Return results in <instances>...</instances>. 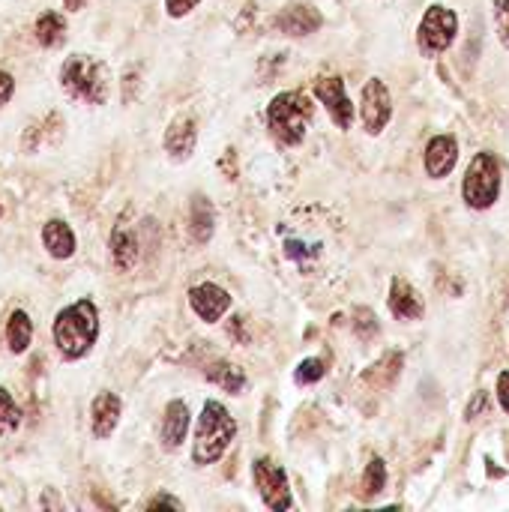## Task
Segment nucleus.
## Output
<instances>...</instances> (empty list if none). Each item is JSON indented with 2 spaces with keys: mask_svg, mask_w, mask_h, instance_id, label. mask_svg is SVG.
<instances>
[{
  "mask_svg": "<svg viewBox=\"0 0 509 512\" xmlns=\"http://www.w3.org/2000/svg\"><path fill=\"white\" fill-rule=\"evenodd\" d=\"M501 195V165L492 153H477L465 171L462 198L471 210H489Z\"/></svg>",
  "mask_w": 509,
  "mask_h": 512,
  "instance_id": "nucleus-5",
  "label": "nucleus"
},
{
  "mask_svg": "<svg viewBox=\"0 0 509 512\" xmlns=\"http://www.w3.org/2000/svg\"><path fill=\"white\" fill-rule=\"evenodd\" d=\"M60 87L87 105H105L111 93V72L99 57L90 54H72L66 57L60 69Z\"/></svg>",
  "mask_w": 509,
  "mask_h": 512,
  "instance_id": "nucleus-3",
  "label": "nucleus"
},
{
  "mask_svg": "<svg viewBox=\"0 0 509 512\" xmlns=\"http://www.w3.org/2000/svg\"><path fill=\"white\" fill-rule=\"evenodd\" d=\"M216 231V210L204 195L192 198V237L195 243H207Z\"/></svg>",
  "mask_w": 509,
  "mask_h": 512,
  "instance_id": "nucleus-21",
  "label": "nucleus"
},
{
  "mask_svg": "<svg viewBox=\"0 0 509 512\" xmlns=\"http://www.w3.org/2000/svg\"><path fill=\"white\" fill-rule=\"evenodd\" d=\"M36 42L45 48H57L66 39V18L60 12H42L36 21Z\"/></svg>",
  "mask_w": 509,
  "mask_h": 512,
  "instance_id": "nucleus-22",
  "label": "nucleus"
},
{
  "mask_svg": "<svg viewBox=\"0 0 509 512\" xmlns=\"http://www.w3.org/2000/svg\"><path fill=\"white\" fill-rule=\"evenodd\" d=\"M387 486V465L381 456H372L369 468H366V477H363V489H366V498H375L381 495Z\"/></svg>",
  "mask_w": 509,
  "mask_h": 512,
  "instance_id": "nucleus-23",
  "label": "nucleus"
},
{
  "mask_svg": "<svg viewBox=\"0 0 509 512\" xmlns=\"http://www.w3.org/2000/svg\"><path fill=\"white\" fill-rule=\"evenodd\" d=\"M456 162H459V141L453 135H438V138L429 141V147H426V171H429V177H435V180L447 177L456 168Z\"/></svg>",
  "mask_w": 509,
  "mask_h": 512,
  "instance_id": "nucleus-13",
  "label": "nucleus"
},
{
  "mask_svg": "<svg viewBox=\"0 0 509 512\" xmlns=\"http://www.w3.org/2000/svg\"><path fill=\"white\" fill-rule=\"evenodd\" d=\"M456 33H459V15L453 9L435 3V6L426 9V15L420 21V30H417L420 51L426 57H438L456 42Z\"/></svg>",
  "mask_w": 509,
  "mask_h": 512,
  "instance_id": "nucleus-6",
  "label": "nucleus"
},
{
  "mask_svg": "<svg viewBox=\"0 0 509 512\" xmlns=\"http://www.w3.org/2000/svg\"><path fill=\"white\" fill-rule=\"evenodd\" d=\"M138 255H141L138 252V237H135L132 225H126V219L120 216L117 225H114V231H111V258H114V267L120 273H126V270L135 267Z\"/></svg>",
  "mask_w": 509,
  "mask_h": 512,
  "instance_id": "nucleus-16",
  "label": "nucleus"
},
{
  "mask_svg": "<svg viewBox=\"0 0 509 512\" xmlns=\"http://www.w3.org/2000/svg\"><path fill=\"white\" fill-rule=\"evenodd\" d=\"M54 345L63 360H81L90 354V348L99 339V312L93 300H78L57 312L51 327Z\"/></svg>",
  "mask_w": 509,
  "mask_h": 512,
  "instance_id": "nucleus-1",
  "label": "nucleus"
},
{
  "mask_svg": "<svg viewBox=\"0 0 509 512\" xmlns=\"http://www.w3.org/2000/svg\"><path fill=\"white\" fill-rule=\"evenodd\" d=\"M159 507H168V510H183V504H180L177 498H171V495H156V498H150V501H147V510H159Z\"/></svg>",
  "mask_w": 509,
  "mask_h": 512,
  "instance_id": "nucleus-29",
  "label": "nucleus"
},
{
  "mask_svg": "<svg viewBox=\"0 0 509 512\" xmlns=\"http://www.w3.org/2000/svg\"><path fill=\"white\" fill-rule=\"evenodd\" d=\"M198 3H201V0H165V9H168L171 18H183V15H189Z\"/></svg>",
  "mask_w": 509,
  "mask_h": 512,
  "instance_id": "nucleus-28",
  "label": "nucleus"
},
{
  "mask_svg": "<svg viewBox=\"0 0 509 512\" xmlns=\"http://www.w3.org/2000/svg\"><path fill=\"white\" fill-rule=\"evenodd\" d=\"M189 306L204 324H216L231 309V294L225 288L213 285V282H204V285H195L189 291Z\"/></svg>",
  "mask_w": 509,
  "mask_h": 512,
  "instance_id": "nucleus-10",
  "label": "nucleus"
},
{
  "mask_svg": "<svg viewBox=\"0 0 509 512\" xmlns=\"http://www.w3.org/2000/svg\"><path fill=\"white\" fill-rule=\"evenodd\" d=\"M390 309H393V315L402 318V321H420L426 306H423L420 291H417L411 282H405L402 276H396L393 285H390Z\"/></svg>",
  "mask_w": 509,
  "mask_h": 512,
  "instance_id": "nucleus-15",
  "label": "nucleus"
},
{
  "mask_svg": "<svg viewBox=\"0 0 509 512\" xmlns=\"http://www.w3.org/2000/svg\"><path fill=\"white\" fill-rule=\"evenodd\" d=\"M207 381L216 384V387H222L225 393L237 396V393H243V387H246V372H243L240 366L228 363V360H219V363H213V366L207 369Z\"/></svg>",
  "mask_w": 509,
  "mask_h": 512,
  "instance_id": "nucleus-20",
  "label": "nucleus"
},
{
  "mask_svg": "<svg viewBox=\"0 0 509 512\" xmlns=\"http://www.w3.org/2000/svg\"><path fill=\"white\" fill-rule=\"evenodd\" d=\"M324 372H327V363H324L321 357H309V360H303V363L297 366L294 381H297L300 387H309V384L321 381V378H324Z\"/></svg>",
  "mask_w": 509,
  "mask_h": 512,
  "instance_id": "nucleus-25",
  "label": "nucleus"
},
{
  "mask_svg": "<svg viewBox=\"0 0 509 512\" xmlns=\"http://www.w3.org/2000/svg\"><path fill=\"white\" fill-rule=\"evenodd\" d=\"M486 408H489V393H486V390H480V393L474 396L471 408H468V420H477V414H480V411H486Z\"/></svg>",
  "mask_w": 509,
  "mask_h": 512,
  "instance_id": "nucleus-31",
  "label": "nucleus"
},
{
  "mask_svg": "<svg viewBox=\"0 0 509 512\" xmlns=\"http://www.w3.org/2000/svg\"><path fill=\"white\" fill-rule=\"evenodd\" d=\"M63 6H66L69 12H78V9L84 6V0H63Z\"/></svg>",
  "mask_w": 509,
  "mask_h": 512,
  "instance_id": "nucleus-33",
  "label": "nucleus"
},
{
  "mask_svg": "<svg viewBox=\"0 0 509 512\" xmlns=\"http://www.w3.org/2000/svg\"><path fill=\"white\" fill-rule=\"evenodd\" d=\"M12 93H15V78L0 69V105H6L12 99Z\"/></svg>",
  "mask_w": 509,
  "mask_h": 512,
  "instance_id": "nucleus-30",
  "label": "nucleus"
},
{
  "mask_svg": "<svg viewBox=\"0 0 509 512\" xmlns=\"http://www.w3.org/2000/svg\"><path fill=\"white\" fill-rule=\"evenodd\" d=\"M21 426V411L15 405V399L9 396L6 387H0V429L3 432H15Z\"/></svg>",
  "mask_w": 509,
  "mask_h": 512,
  "instance_id": "nucleus-24",
  "label": "nucleus"
},
{
  "mask_svg": "<svg viewBox=\"0 0 509 512\" xmlns=\"http://www.w3.org/2000/svg\"><path fill=\"white\" fill-rule=\"evenodd\" d=\"M237 435V423L228 414L225 405H219L216 399L204 402L198 426H195V441H192V462L198 468H207L213 462H219L225 456V450L231 447Z\"/></svg>",
  "mask_w": 509,
  "mask_h": 512,
  "instance_id": "nucleus-2",
  "label": "nucleus"
},
{
  "mask_svg": "<svg viewBox=\"0 0 509 512\" xmlns=\"http://www.w3.org/2000/svg\"><path fill=\"white\" fill-rule=\"evenodd\" d=\"M318 243L312 246V243H306V240H288L285 243V255L291 258V261H309V258H315L318 255Z\"/></svg>",
  "mask_w": 509,
  "mask_h": 512,
  "instance_id": "nucleus-26",
  "label": "nucleus"
},
{
  "mask_svg": "<svg viewBox=\"0 0 509 512\" xmlns=\"http://www.w3.org/2000/svg\"><path fill=\"white\" fill-rule=\"evenodd\" d=\"M120 411H123L120 396L102 390V393L93 399V405H90V426H93V435H96V438H111L114 429H117V423H120Z\"/></svg>",
  "mask_w": 509,
  "mask_h": 512,
  "instance_id": "nucleus-14",
  "label": "nucleus"
},
{
  "mask_svg": "<svg viewBox=\"0 0 509 512\" xmlns=\"http://www.w3.org/2000/svg\"><path fill=\"white\" fill-rule=\"evenodd\" d=\"M189 423H192V417H189L186 402H180V399L168 402L165 420H162V447L165 450H177L186 441V435H189Z\"/></svg>",
  "mask_w": 509,
  "mask_h": 512,
  "instance_id": "nucleus-17",
  "label": "nucleus"
},
{
  "mask_svg": "<svg viewBox=\"0 0 509 512\" xmlns=\"http://www.w3.org/2000/svg\"><path fill=\"white\" fill-rule=\"evenodd\" d=\"M495 6V24H498V39L509 48V0H492Z\"/></svg>",
  "mask_w": 509,
  "mask_h": 512,
  "instance_id": "nucleus-27",
  "label": "nucleus"
},
{
  "mask_svg": "<svg viewBox=\"0 0 509 512\" xmlns=\"http://www.w3.org/2000/svg\"><path fill=\"white\" fill-rule=\"evenodd\" d=\"M360 117L369 135H378L387 129L390 117H393V96L387 90V84L381 78H369L363 87V102H360Z\"/></svg>",
  "mask_w": 509,
  "mask_h": 512,
  "instance_id": "nucleus-8",
  "label": "nucleus"
},
{
  "mask_svg": "<svg viewBox=\"0 0 509 512\" xmlns=\"http://www.w3.org/2000/svg\"><path fill=\"white\" fill-rule=\"evenodd\" d=\"M42 243H45L48 255L57 261H66L75 255V234L63 219H48L42 225Z\"/></svg>",
  "mask_w": 509,
  "mask_h": 512,
  "instance_id": "nucleus-18",
  "label": "nucleus"
},
{
  "mask_svg": "<svg viewBox=\"0 0 509 512\" xmlns=\"http://www.w3.org/2000/svg\"><path fill=\"white\" fill-rule=\"evenodd\" d=\"M0 216H3V204H0Z\"/></svg>",
  "mask_w": 509,
  "mask_h": 512,
  "instance_id": "nucleus-34",
  "label": "nucleus"
},
{
  "mask_svg": "<svg viewBox=\"0 0 509 512\" xmlns=\"http://www.w3.org/2000/svg\"><path fill=\"white\" fill-rule=\"evenodd\" d=\"M315 96H318V102L327 108L330 120H333L339 129H351V123H354V102H351V96H348L342 78H336V75L318 78Z\"/></svg>",
  "mask_w": 509,
  "mask_h": 512,
  "instance_id": "nucleus-9",
  "label": "nucleus"
},
{
  "mask_svg": "<svg viewBox=\"0 0 509 512\" xmlns=\"http://www.w3.org/2000/svg\"><path fill=\"white\" fill-rule=\"evenodd\" d=\"M162 144H165V153H168L171 159H177V162L189 159L192 150H195V144H198V123H195L189 114L174 117L171 126L165 129Z\"/></svg>",
  "mask_w": 509,
  "mask_h": 512,
  "instance_id": "nucleus-11",
  "label": "nucleus"
},
{
  "mask_svg": "<svg viewBox=\"0 0 509 512\" xmlns=\"http://www.w3.org/2000/svg\"><path fill=\"white\" fill-rule=\"evenodd\" d=\"M312 114H315V105L303 93L285 90V93L273 96V102L267 105V129L273 132V138L294 147L306 138Z\"/></svg>",
  "mask_w": 509,
  "mask_h": 512,
  "instance_id": "nucleus-4",
  "label": "nucleus"
},
{
  "mask_svg": "<svg viewBox=\"0 0 509 512\" xmlns=\"http://www.w3.org/2000/svg\"><path fill=\"white\" fill-rule=\"evenodd\" d=\"M33 342V321L24 309H15L6 324V345L12 354H24Z\"/></svg>",
  "mask_w": 509,
  "mask_h": 512,
  "instance_id": "nucleus-19",
  "label": "nucleus"
},
{
  "mask_svg": "<svg viewBox=\"0 0 509 512\" xmlns=\"http://www.w3.org/2000/svg\"><path fill=\"white\" fill-rule=\"evenodd\" d=\"M255 486L261 492V501L270 507V510H291L294 507V498H291V486H288V474L282 465H276L273 459H258L255 468Z\"/></svg>",
  "mask_w": 509,
  "mask_h": 512,
  "instance_id": "nucleus-7",
  "label": "nucleus"
},
{
  "mask_svg": "<svg viewBox=\"0 0 509 512\" xmlns=\"http://www.w3.org/2000/svg\"><path fill=\"white\" fill-rule=\"evenodd\" d=\"M321 27V12L309 3H291L276 15V30L285 36H309Z\"/></svg>",
  "mask_w": 509,
  "mask_h": 512,
  "instance_id": "nucleus-12",
  "label": "nucleus"
},
{
  "mask_svg": "<svg viewBox=\"0 0 509 512\" xmlns=\"http://www.w3.org/2000/svg\"><path fill=\"white\" fill-rule=\"evenodd\" d=\"M498 399H501V408L509 414V372L498 375Z\"/></svg>",
  "mask_w": 509,
  "mask_h": 512,
  "instance_id": "nucleus-32",
  "label": "nucleus"
}]
</instances>
